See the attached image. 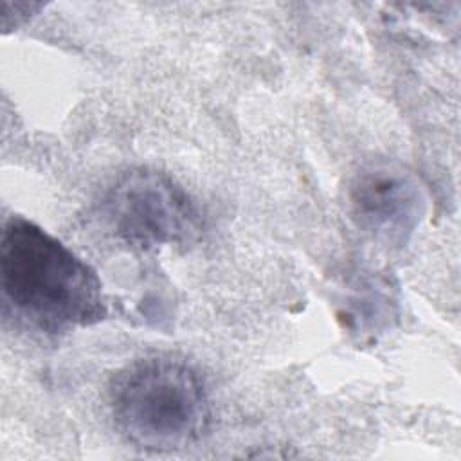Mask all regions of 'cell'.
I'll list each match as a JSON object with an SVG mask.
<instances>
[{
	"mask_svg": "<svg viewBox=\"0 0 461 461\" xmlns=\"http://www.w3.org/2000/svg\"><path fill=\"white\" fill-rule=\"evenodd\" d=\"M5 301L27 322L61 333L101 322L108 310L95 270L40 225L11 216L0 240Z\"/></svg>",
	"mask_w": 461,
	"mask_h": 461,
	"instance_id": "cell-1",
	"label": "cell"
},
{
	"mask_svg": "<svg viewBox=\"0 0 461 461\" xmlns=\"http://www.w3.org/2000/svg\"><path fill=\"white\" fill-rule=\"evenodd\" d=\"M108 407L119 434L151 452L191 447L211 421L202 375L171 355L144 357L121 367L108 384Z\"/></svg>",
	"mask_w": 461,
	"mask_h": 461,
	"instance_id": "cell-2",
	"label": "cell"
},
{
	"mask_svg": "<svg viewBox=\"0 0 461 461\" xmlns=\"http://www.w3.org/2000/svg\"><path fill=\"white\" fill-rule=\"evenodd\" d=\"M113 236L140 250L193 243L203 229L196 200L169 175L149 167L121 173L99 200Z\"/></svg>",
	"mask_w": 461,
	"mask_h": 461,
	"instance_id": "cell-3",
	"label": "cell"
},
{
	"mask_svg": "<svg viewBox=\"0 0 461 461\" xmlns=\"http://www.w3.org/2000/svg\"><path fill=\"white\" fill-rule=\"evenodd\" d=\"M349 209L360 229L403 243L425 214V194L411 171L380 160L364 166L351 180Z\"/></svg>",
	"mask_w": 461,
	"mask_h": 461,
	"instance_id": "cell-4",
	"label": "cell"
}]
</instances>
